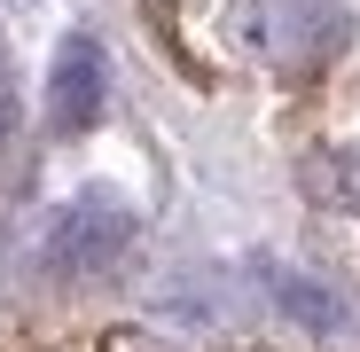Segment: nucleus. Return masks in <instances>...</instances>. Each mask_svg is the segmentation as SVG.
I'll use <instances>...</instances> for the list:
<instances>
[{"label":"nucleus","mask_w":360,"mask_h":352,"mask_svg":"<svg viewBox=\"0 0 360 352\" xmlns=\"http://www.w3.org/2000/svg\"><path fill=\"white\" fill-rule=\"evenodd\" d=\"M126 243H134V211L117 196H79L63 219L47 227L39 266L47 274H110L117 259H126Z\"/></svg>","instance_id":"1"},{"label":"nucleus","mask_w":360,"mask_h":352,"mask_svg":"<svg viewBox=\"0 0 360 352\" xmlns=\"http://www.w3.org/2000/svg\"><path fill=\"white\" fill-rule=\"evenodd\" d=\"M102 94H110L102 39L94 32H71L63 47H55V71H47V117H55V133H86L102 117Z\"/></svg>","instance_id":"2"},{"label":"nucleus","mask_w":360,"mask_h":352,"mask_svg":"<svg viewBox=\"0 0 360 352\" xmlns=\"http://www.w3.org/2000/svg\"><path fill=\"white\" fill-rule=\"evenodd\" d=\"M274 306H282L297 329H314V337H337V329H352V306L337 298V289L306 282V274H274Z\"/></svg>","instance_id":"3"},{"label":"nucleus","mask_w":360,"mask_h":352,"mask_svg":"<svg viewBox=\"0 0 360 352\" xmlns=\"http://www.w3.org/2000/svg\"><path fill=\"white\" fill-rule=\"evenodd\" d=\"M329 188H337V204L360 219V157H337V164H329Z\"/></svg>","instance_id":"4"},{"label":"nucleus","mask_w":360,"mask_h":352,"mask_svg":"<svg viewBox=\"0 0 360 352\" xmlns=\"http://www.w3.org/2000/svg\"><path fill=\"white\" fill-rule=\"evenodd\" d=\"M8 133H16V102L0 94V141H8Z\"/></svg>","instance_id":"5"}]
</instances>
